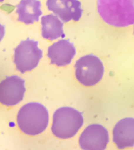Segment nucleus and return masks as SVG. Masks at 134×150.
<instances>
[{
    "mask_svg": "<svg viewBox=\"0 0 134 150\" xmlns=\"http://www.w3.org/2000/svg\"><path fill=\"white\" fill-rule=\"evenodd\" d=\"M97 10L103 21L113 27L134 23V0H97Z\"/></svg>",
    "mask_w": 134,
    "mask_h": 150,
    "instance_id": "nucleus-1",
    "label": "nucleus"
},
{
    "mask_svg": "<svg viewBox=\"0 0 134 150\" xmlns=\"http://www.w3.org/2000/svg\"><path fill=\"white\" fill-rule=\"evenodd\" d=\"M5 35V27L0 23V42L2 41Z\"/></svg>",
    "mask_w": 134,
    "mask_h": 150,
    "instance_id": "nucleus-13",
    "label": "nucleus"
},
{
    "mask_svg": "<svg viewBox=\"0 0 134 150\" xmlns=\"http://www.w3.org/2000/svg\"><path fill=\"white\" fill-rule=\"evenodd\" d=\"M78 143L82 150H105L109 143V134L103 125L90 124L80 134Z\"/></svg>",
    "mask_w": 134,
    "mask_h": 150,
    "instance_id": "nucleus-6",
    "label": "nucleus"
},
{
    "mask_svg": "<svg viewBox=\"0 0 134 150\" xmlns=\"http://www.w3.org/2000/svg\"><path fill=\"white\" fill-rule=\"evenodd\" d=\"M18 21L25 24H32L39 21L42 16L41 2L39 0H21L16 6Z\"/></svg>",
    "mask_w": 134,
    "mask_h": 150,
    "instance_id": "nucleus-11",
    "label": "nucleus"
},
{
    "mask_svg": "<svg viewBox=\"0 0 134 150\" xmlns=\"http://www.w3.org/2000/svg\"><path fill=\"white\" fill-rule=\"evenodd\" d=\"M75 53L76 50L74 45L68 40L61 39L48 48L47 56L50 59L52 64L65 67L71 63Z\"/></svg>",
    "mask_w": 134,
    "mask_h": 150,
    "instance_id": "nucleus-9",
    "label": "nucleus"
},
{
    "mask_svg": "<svg viewBox=\"0 0 134 150\" xmlns=\"http://www.w3.org/2000/svg\"><path fill=\"white\" fill-rule=\"evenodd\" d=\"M25 82L21 77L13 75L0 82V103L14 106L23 100L25 93Z\"/></svg>",
    "mask_w": 134,
    "mask_h": 150,
    "instance_id": "nucleus-7",
    "label": "nucleus"
},
{
    "mask_svg": "<svg viewBox=\"0 0 134 150\" xmlns=\"http://www.w3.org/2000/svg\"><path fill=\"white\" fill-rule=\"evenodd\" d=\"M42 36L45 39L53 41L64 37L63 22L58 16L53 14L43 16L41 18Z\"/></svg>",
    "mask_w": 134,
    "mask_h": 150,
    "instance_id": "nucleus-12",
    "label": "nucleus"
},
{
    "mask_svg": "<svg viewBox=\"0 0 134 150\" xmlns=\"http://www.w3.org/2000/svg\"><path fill=\"white\" fill-rule=\"evenodd\" d=\"M133 34H134V31H133Z\"/></svg>",
    "mask_w": 134,
    "mask_h": 150,
    "instance_id": "nucleus-15",
    "label": "nucleus"
},
{
    "mask_svg": "<svg viewBox=\"0 0 134 150\" xmlns=\"http://www.w3.org/2000/svg\"><path fill=\"white\" fill-rule=\"evenodd\" d=\"M113 142L118 149L134 146V118L127 117L120 120L112 131Z\"/></svg>",
    "mask_w": 134,
    "mask_h": 150,
    "instance_id": "nucleus-10",
    "label": "nucleus"
},
{
    "mask_svg": "<svg viewBox=\"0 0 134 150\" xmlns=\"http://www.w3.org/2000/svg\"><path fill=\"white\" fill-rule=\"evenodd\" d=\"M3 1H4V0H0V2H3Z\"/></svg>",
    "mask_w": 134,
    "mask_h": 150,
    "instance_id": "nucleus-14",
    "label": "nucleus"
},
{
    "mask_svg": "<svg viewBox=\"0 0 134 150\" xmlns=\"http://www.w3.org/2000/svg\"><path fill=\"white\" fill-rule=\"evenodd\" d=\"M82 112L74 108H59L53 115L51 131L54 136L61 139L73 138L83 125Z\"/></svg>",
    "mask_w": 134,
    "mask_h": 150,
    "instance_id": "nucleus-3",
    "label": "nucleus"
},
{
    "mask_svg": "<svg viewBox=\"0 0 134 150\" xmlns=\"http://www.w3.org/2000/svg\"><path fill=\"white\" fill-rule=\"evenodd\" d=\"M42 57V51L38 46V42L29 38L22 41L14 50V62L16 70L21 73L35 69Z\"/></svg>",
    "mask_w": 134,
    "mask_h": 150,
    "instance_id": "nucleus-5",
    "label": "nucleus"
},
{
    "mask_svg": "<svg viewBox=\"0 0 134 150\" xmlns=\"http://www.w3.org/2000/svg\"><path fill=\"white\" fill-rule=\"evenodd\" d=\"M75 70L78 81L86 87L98 84L104 74L102 61L94 55H86L78 59L75 62Z\"/></svg>",
    "mask_w": 134,
    "mask_h": 150,
    "instance_id": "nucleus-4",
    "label": "nucleus"
},
{
    "mask_svg": "<svg viewBox=\"0 0 134 150\" xmlns=\"http://www.w3.org/2000/svg\"><path fill=\"white\" fill-rule=\"evenodd\" d=\"M46 6L63 23L78 21L83 13L78 0H47Z\"/></svg>",
    "mask_w": 134,
    "mask_h": 150,
    "instance_id": "nucleus-8",
    "label": "nucleus"
},
{
    "mask_svg": "<svg viewBox=\"0 0 134 150\" xmlns=\"http://www.w3.org/2000/svg\"><path fill=\"white\" fill-rule=\"evenodd\" d=\"M49 117L48 110L38 103H29L19 110L16 123L23 133L30 136L42 134L47 128Z\"/></svg>",
    "mask_w": 134,
    "mask_h": 150,
    "instance_id": "nucleus-2",
    "label": "nucleus"
}]
</instances>
